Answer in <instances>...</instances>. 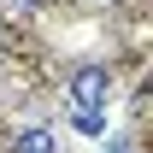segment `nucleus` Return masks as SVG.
Returning a JSON list of instances; mask_svg holds the SVG:
<instances>
[{
  "mask_svg": "<svg viewBox=\"0 0 153 153\" xmlns=\"http://www.w3.org/2000/svg\"><path fill=\"white\" fill-rule=\"evenodd\" d=\"M12 153H59V135L53 130H24L18 141H12Z\"/></svg>",
  "mask_w": 153,
  "mask_h": 153,
  "instance_id": "obj_2",
  "label": "nucleus"
},
{
  "mask_svg": "<svg viewBox=\"0 0 153 153\" xmlns=\"http://www.w3.org/2000/svg\"><path fill=\"white\" fill-rule=\"evenodd\" d=\"M106 88H112L106 65H76L71 71V106H106Z\"/></svg>",
  "mask_w": 153,
  "mask_h": 153,
  "instance_id": "obj_1",
  "label": "nucleus"
},
{
  "mask_svg": "<svg viewBox=\"0 0 153 153\" xmlns=\"http://www.w3.org/2000/svg\"><path fill=\"white\" fill-rule=\"evenodd\" d=\"M71 124H76L82 135H106V112H100V106H76V112H71Z\"/></svg>",
  "mask_w": 153,
  "mask_h": 153,
  "instance_id": "obj_3",
  "label": "nucleus"
}]
</instances>
